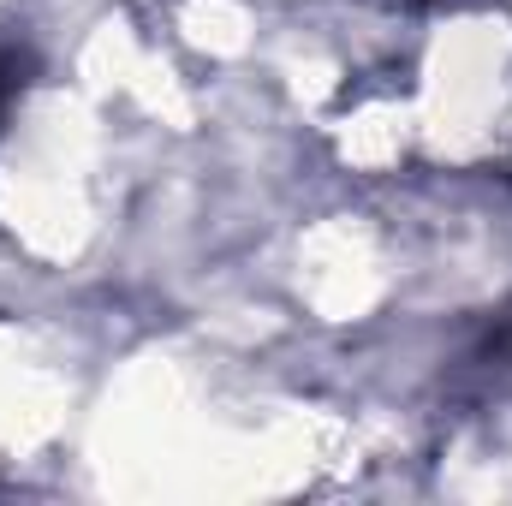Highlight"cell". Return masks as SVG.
<instances>
[{
    "label": "cell",
    "mask_w": 512,
    "mask_h": 506,
    "mask_svg": "<svg viewBox=\"0 0 512 506\" xmlns=\"http://www.w3.org/2000/svg\"><path fill=\"white\" fill-rule=\"evenodd\" d=\"M447 387H453V399H459L465 411H477V417L512 411V310L489 316V322L477 328V340L459 352Z\"/></svg>",
    "instance_id": "6da1fadb"
},
{
    "label": "cell",
    "mask_w": 512,
    "mask_h": 506,
    "mask_svg": "<svg viewBox=\"0 0 512 506\" xmlns=\"http://www.w3.org/2000/svg\"><path fill=\"white\" fill-rule=\"evenodd\" d=\"M30 72H36V60H30L24 48H0V131H6V120H12V108L24 102Z\"/></svg>",
    "instance_id": "7a4b0ae2"
}]
</instances>
